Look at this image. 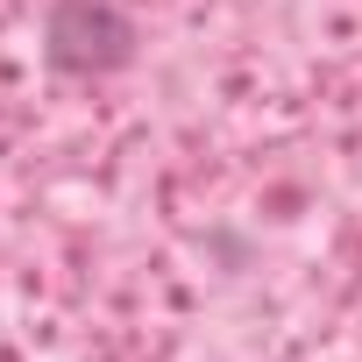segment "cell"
Wrapping results in <instances>:
<instances>
[{
  "label": "cell",
  "instance_id": "obj_1",
  "mask_svg": "<svg viewBox=\"0 0 362 362\" xmlns=\"http://www.w3.org/2000/svg\"><path fill=\"white\" fill-rule=\"evenodd\" d=\"M135 50V29L114 0H57L50 8V57L64 71H114L128 64Z\"/></svg>",
  "mask_w": 362,
  "mask_h": 362
}]
</instances>
